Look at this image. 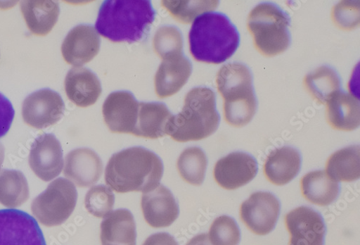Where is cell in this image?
Returning a JSON list of instances; mask_svg holds the SVG:
<instances>
[{
    "label": "cell",
    "mask_w": 360,
    "mask_h": 245,
    "mask_svg": "<svg viewBox=\"0 0 360 245\" xmlns=\"http://www.w3.org/2000/svg\"><path fill=\"white\" fill-rule=\"evenodd\" d=\"M164 174L162 160L152 151L141 146L115 153L110 159L105 180L119 194L151 191L160 185Z\"/></svg>",
    "instance_id": "6da1fadb"
},
{
    "label": "cell",
    "mask_w": 360,
    "mask_h": 245,
    "mask_svg": "<svg viewBox=\"0 0 360 245\" xmlns=\"http://www.w3.org/2000/svg\"><path fill=\"white\" fill-rule=\"evenodd\" d=\"M155 17L148 0H106L100 8L96 28L112 42L133 44L143 39Z\"/></svg>",
    "instance_id": "7a4b0ae2"
},
{
    "label": "cell",
    "mask_w": 360,
    "mask_h": 245,
    "mask_svg": "<svg viewBox=\"0 0 360 245\" xmlns=\"http://www.w3.org/2000/svg\"><path fill=\"white\" fill-rule=\"evenodd\" d=\"M189 44L191 54L196 61L219 65L236 51L240 34L225 14L206 13L195 19L189 33Z\"/></svg>",
    "instance_id": "3957f363"
},
{
    "label": "cell",
    "mask_w": 360,
    "mask_h": 245,
    "mask_svg": "<svg viewBox=\"0 0 360 245\" xmlns=\"http://www.w3.org/2000/svg\"><path fill=\"white\" fill-rule=\"evenodd\" d=\"M216 99L212 89H192L186 97L181 112L170 119L167 135L178 142L200 141L212 136L220 122Z\"/></svg>",
    "instance_id": "277c9868"
},
{
    "label": "cell",
    "mask_w": 360,
    "mask_h": 245,
    "mask_svg": "<svg viewBox=\"0 0 360 245\" xmlns=\"http://www.w3.org/2000/svg\"><path fill=\"white\" fill-rule=\"evenodd\" d=\"M216 81L224 99V113L227 124L236 128L248 125L257 108L250 69L242 63L227 64L220 69Z\"/></svg>",
    "instance_id": "5b68a950"
},
{
    "label": "cell",
    "mask_w": 360,
    "mask_h": 245,
    "mask_svg": "<svg viewBox=\"0 0 360 245\" xmlns=\"http://www.w3.org/2000/svg\"><path fill=\"white\" fill-rule=\"evenodd\" d=\"M289 15L271 3H262L252 10L248 27L255 49L263 56L272 57L285 51L291 37Z\"/></svg>",
    "instance_id": "8992f818"
},
{
    "label": "cell",
    "mask_w": 360,
    "mask_h": 245,
    "mask_svg": "<svg viewBox=\"0 0 360 245\" xmlns=\"http://www.w3.org/2000/svg\"><path fill=\"white\" fill-rule=\"evenodd\" d=\"M78 194L74 183L64 177L51 182L47 189L32 202L34 215L47 226L64 223L73 213Z\"/></svg>",
    "instance_id": "52a82bcc"
},
{
    "label": "cell",
    "mask_w": 360,
    "mask_h": 245,
    "mask_svg": "<svg viewBox=\"0 0 360 245\" xmlns=\"http://www.w3.org/2000/svg\"><path fill=\"white\" fill-rule=\"evenodd\" d=\"M0 245H46L37 221L17 209L0 210Z\"/></svg>",
    "instance_id": "ba28073f"
},
{
    "label": "cell",
    "mask_w": 360,
    "mask_h": 245,
    "mask_svg": "<svg viewBox=\"0 0 360 245\" xmlns=\"http://www.w3.org/2000/svg\"><path fill=\"white\" fill-rule=\"evenodd\" d=\"M65 106L56 92L43 89L28 96L22 108V118L26 125L43 130L56 124L64 115Z\"/></svg>",
    "instance_id": "9c48e42d"
},
{
    "label": "cell",
    "mask_w": 360,
    "mask_h": 245,
    "mask_svg": "<svg viewBox=\"0 0 360 245\" xmlns=\"http://www.w3.org/2000/svg\"><path fill=\"white\" fill-rule=\"evenodd\" d=\"M281 211L277 198L269 192H257L240 208V218L252 233L264 236L276 227Z\"/></svg>",
    "instance_id": "30bf717a"
},
{
    "label": "cell",
    "mask_w": 360,
    "mask_h": 245,
    "mask_svg": "<svg viewBox=\"0 0 360 245\" xmlns=\"http://www.w3.org/2000/svg\"><path fill=\"white\" fill-rule=\"evenodd\" d=\"M285 225L290 234L288 245H323L326 226L321 214L301 206L286 214Z\"/></svg>",
    "instance_id": "8fae6325"
},
{
    "label": "cell",
    "mask_w": 360,
    "mask_h": 245,
    "mask_svg": "<svg viewBox=\"0 0 360 245\" xmlns=\"http://www.w3.org/2000/svg\"><path fill=\"white\" fill-rule=\"evenodd\" d=\"M256 160L245 152H233L219 160L214 168V175L219 185L228 191L247 185L257 175Z\"/></svg>",
    "instance_id": "7c38bea8"
},
{
    "label": "cell",
    "mask_w": 360,
    "mask_h": 245,
    "mask_svg": "<svg viewBox=\"0 0 360 245\" xmlns=\"http://www.w3.org/2000/svg\"><path fill=\"white\" fill-rule=\"evenodd\" d=\"M139 103L127 91L111 94L103 106L105 125L112 133L133 134L136 125Z\"/></svg>",
    "instance_id": "4fadbf2b"
},
{
    "label": "cell",
    "mask_w": 360,
    "mask_h": 245,
    "mask_svg": "<svg viewBox=\"0 0 360 245\" xmlns=\"http://www.w3.org/2000/svg\"><path fill=\"white\" fill-rule=\"evenodd\" d=\"M29 165L34 172L46 182L62 172L64 168L63 148L53 134H44L34 141L30 152Z\"/></svg>",
    "instance_id": "5bb4252c"
},
{
    "label": "cell",
    "mask_w": 360,
    "mask_h": 245,
    "mask_svg": "<svg viewBox=\"0 0 360 245\" xmlns=\"http://www.w3.org/2000/svg\"><path fill=\"white\" fill-rule=\"evenodd\" d=\"M101 42L93 26L77 25L70 30L63 44V56L68 64L81 68L98 55Z\"/></svg>",
    "instance_id": "9a60e30c"
},
{
    "label": "cell",
    "mask_w": 360,
    "mask_h": 245,
    "mask_svg": "<svg viewBox=\"0 0 360 245\" xmlns=\"http://www.w3.org/2000/svg\"><path fill=\"white\" fill-rule=\"evenodd\" d=\"M141 205L146 222L154 228L169 227L179 217V208L175 198L162 184L143 194Z\"/></svg>",
    "instance_id": "2e32d148"
},
{
    "label": "cell",
    "mask_w": 360,
    "mask_h": 245,
    "mask_svg": "<svg viewBox=\"0 0 360 245\" xmlns=\"http://www.w3.org/2000/svg\"><path fill=\"white\" fill-rule=\"evenodd\" d=\"M103 172V161L92 149H76L66 157L64 174L79 188L94 186L101 179Z\"/></svg>",
    "instance_id": "e0dca14e"
},
{
    "label": "cell",
    "mask_w": 360,
    "mask_h": 245,
    "mask_svg": "<svg viewBox=\"0 0 360 245\" xmlns=\"http://www.w3.org/2000/svg\"><path fill=\"white\" fill-rule=\"evenodd\" d=\"M193 70L184 54L163 60L155 79V91L160 99L174 96L187 83Z\"/></svg>",
    "instance_id": "ac0fdd59"
},
{
    "label": "cell",
    "mask_w": 360,
    "mask_h": 245,
    "mask_svg": "<svg viewBox=\"0 0 360 245\" xmlns=\"http://www.w3.org/2000/svg\"><path fill=\"white\" fill-rule=\"evenodd\" d=\"M68 98L77 106L94 105L102 94V87L96 75L84 68H74L65 79Z\"/></svg>",
    "instance_id": "d6986e66"
},
{
    "label": "cell",
    "mask_w": 360,
    "mask_h": 245,
    "mask_svg": "<svg viewBox=\"0 0 360 245\" xmlns=\"http://www.w3.org/2000/svg\"><path fill=\"white\" fill-rule=\"evenodd\" d=\"M301 166L300 153L294 148L283 146L270 152L264 165V173L274 185L285 186L297 175Z\"/></svg>",
    "instance_id": "ffe728a7"
},
{
    "label": "cell",
    "mask_w": 360,
    "mask_h": 245,
    "mask_svg": "<svg viewBox=\"0 0 360 245\" xmlns=\"http://www.w3.org/2000/svg\"><path fill=\"white\" fill-rule=\"evenodd\" d=\"M328 124L338 131L351 132L359 127V101L340 90L326 103Z\"/></svg>",
    "instance_id": "44dd1931"
},
{
    "label": "cell",
    "mask_w": 360,
    "mask_h": 245,
    "mask_svg": "<svg viewBox=\"0 0 360 245\" xmlns=\"http://www.w3.org/2000/svg\"><path fill=\"white\" fill-rule=\"evenodd\" d=\"M102 245H136V227L131 212L125 208L112 211L101 225Z\"/></svg>",
    "instance_id": "7402d4cb"
},
{
    "label": "cell",
    "mask_w": 360,
    "mask_h": 245,
    "mask_svg": "<svg viewBox=\"0 0 360 245\" xmlns=\"http://www.w3.org/2000/svg\"><path fill=\"white\" fill-rule=\"evenodd\" d=\"M172 115L165 103L140 102L133 135L151 139L164 137Z\"/></svg>",
    "instance_id": "603a6c76"
},
{
    "label": "cell",
    "mask_w": 360,
    "mask_h": 245,
    "mask_svg": "<svg viewBox=\"0 0 360 245\" xmlns=\"http://www.w3.org/2000/svg\"><path fill=\"white\" fill-rule=\"evenodd\" d=\"M20 10L28 29L39 37L51 32L60 13L58 4L51 0H26L20 4Z\"/></svg>",
    "instance_id": "cb8c5ba5"
},
{
    "label": "cell",
    "mask_w": 360,
    "mask_h": 245,
    "mask_svg": "<svg viewBox=\"0 0 360 245\" xmlns=\"http://www.w3.org/2000/svg\"><path fill=\"white\" fill-rule=\"evenodd\" d=\"M304 199L313 204L326 206L333 203L340 194L338 182L330 178L326 171H314L301 180Z\"/></svg>",
    "instance_id": "d4e9b609"
},
{
    "label": "cell",
    "mask_w": 360,
    "mask_h": 245,
    "mask_svg": "<svg viewBox=\"0 0 360 245\" xmlns=\"http://www.w3.org/2000/svg\"><path fill=\"white\" fill-rule=\"evenodd\" d=\"M326 172L337 182H352L360 177L359 146L342 149L329 157Z\"/></svg>",
    "instance_id": "484cf974"
},
{
    "label": "cell",
    "mask_w": 360,
    "mask_h": 245,
    "mask_svg": "<svg viewBox=\"0 0 360 245\" xmlns=\"http://www.w3.org/2000/svg\"><path fill=\"white\" fill-rule=\"evenodd\" d=\"M304 85L310 95L321 104H326L341 88V81L332 68L323 66L306 76Z\"/></svg>",
    "instance_id": "4316f807"
},
{
    "label": "cell",
    "mask_w": 360,
    "mask_h": 245,
    "mask_svg": "<svg viewBox=\"0 0 360 245\" xmlns=\"http://www.w3.org/2000/svg\"><path fill=\"white\" fill-rule=\"evenodd\" d=\"M29 196L28 183L20 171L5 170L0 172V203L14 208L25 203Z\"/></svg>",
    "instance_id": "83f0119b"
},
{
    "label": "cell",
    "mask_w": 360,
    "mask_h": 245,
    "mask_svg": "<svg viewBox=\"0 0 360 245\" xmlns=\"http://www.w3.org/2000/svg\"><path fill=\"white\" fill-rule=\"evenodd\" d=\"M207 160L199 147L185 149L177 161V170L182 178L193 186L202 185L205 176Z\"/></svg>",
    "instance_id": "f1b7e54d"
},
{
    "label": "cell",
    "mask_w": 360,
    "mask_h": 245,
    "mask_svg": "<svg viewBox=\"0 0 360 245\" xmlns=\"http://www.w3.org/2000/svg\"><path fill=\"white\" fill-rule=\"evenodd\" d=\"M219 4V1H170L165 0L162 6L176 21L188 24L200 14L214 11Z\"/></svg>",
    "instance_id": "f546056e"
},
{
    "label": "cell",
    "mask_w": 360,
    "mask_h": 245,
    "mask_svg": "<svg viewBox=\"0 0 360 245\" xmlns=\"http://www.w3.org/2000/svg\"><path fill=\"white\" fill-rule=\"evenodd\" d=\"M156 54L163 60L184 54V39L180 30L174 26L160 27L153 39Z\"/></svg>",
    "instance_id": "4dcf8cb0"
},
{
    "label": "cell",
    "mask_w": 360,
    "mask_h": 245,
    "mask_svg": "<svg viewBox=\"0 0 360 245\" xmlns=\"http://www.w3.org/2000/svg\"><path fill=\"white\" fill-rule=\"evenodd\" d=\"M115 196L109 187L99 185L90 189L85 196L87 211L98 218H105L112 211Z\"/></svg>",
    "instance_id": "1f68e13d"
},
{
    "label": "cell",
    "mask_w": 360,
    "mask_h": 245,
    "mask_svg": "<svg viewBox=\"0 0 360 245\" xmlns=\"http://www.w3.org/2000/svg\"><path fill=\"white\" fill-rule=\"evenodd\" d=\"M207 237L212 245H238L241 232L233 218L221 216L214 220Z\"/></svg>",
    "instance_id": "d6a6232c"
},
{
    "label": "cell",
    "mask_w": 360,
    "mask_h": 245,
    "mask_svg": "<svg viewBox=\"0 0 360 245\" xmlns=\"http://www.w3.org/2000/svg\"><path fill=\"white\" fill-rule=\"evenodd\" d=\"M334 23L341 29L350 30L359 24V2L342 1L333 10Z\"/></svg>",
    "instance_id": "836d02e7"
},
{
    "label": "cell",
    "mask_w": 360,
    "mask_h": 245,
    "mask_svg": "<svg viewBox=\"0 0 360 245\" xmlns=\"http://www.w3.org/2000/svg\"><path fill=\"white\" fill-rule=\"evenodd\" d=\"M15 117V110L11 101L0 94V139L9 132Z\"/></svg>",
    "instance_id": "e575fe53"
},
{
    "label": "cell",
    "mask_w": 360,
    "mask_h": 245,
    "mask_svg": "<svg viewBox=\"0 0 360 245\" xmlns=\"http://www.w3.org/2000/svg\"><path fill=\"white\" fill-rule=\"evenodd\" d=\"M142 245H179L169 233L160 232L148 237Z\"/></svg>",
    "instance_id": "d590c367"
},
{
    "label": "cell",
    "mask_w": 360,
    "mask_h": 245,
    "mask_svg": "<svg viewBox=\"0 0 360 245\" xmlns=\"http://www.w3.org/2000/svg\"><path fill=\"white\" fill-rule=\"evenodd\" d=\"M186 245H212L210 242L207 234H201L194 237Z\"/></svg>",
    "instance_id": "8d00e7d4"
},
{
    "label": "cell",
    "mask_w": 360,
    "mask_h": 245,
    "mask_svg": "<svg viewBox=\"0 0 360 245\" xmlns=\"http://www.w3.org/2000/svg\"><path fill=\"white\" fill-rule=\"evenodd\" d=\"M5 159V147L2 143H0V169H1L2 165Z\"/></svg>",
    "instance_id": "74e56055"
}]
</instances>
